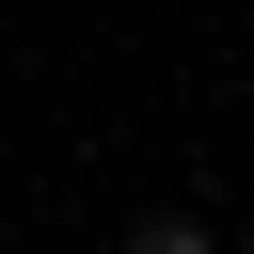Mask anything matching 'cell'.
I'll use <instances>...</instances> for the list:
<instances>
[{
    "mask_svg": "<svg viewBox=\"0 0 254 254\" xmlns=\"http://www.w3.org/2000/svg\"><path fill=\"white\" fill-rule=\"evenodd\" d=\"M127 254H206V238H190V222H143V238H127Z\"/></svg>",
    "mask_w": 254,
    "mask_h": 254,
    "instance_id": "6da1fadb",
    "label": "cell"
}]
</instances>
